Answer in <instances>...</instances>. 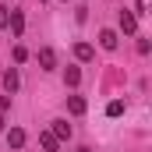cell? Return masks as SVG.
Here are the masks:
<instances>
[{"mask_svg":"<svg viewBox=\"0 0 152 152\" xmlns=\"http://www.w3.org/2000/svg\"><path fill=\"white\" fill-rule=\"evenodd\" d=\"M7 28H11L14 36H21V32H25V18H21V11H11V21H7Z\"/></svg>","mask_w":152,"mask_h":152,"instance_id":"ba28073f","label":"cell"},{"mask_svg":"<svg viewBox=\"0 0 152 152\" xmlns=\"http://www.w3.org/2000/svg\"><path fill=\"white\" fill-rule=\"evenodd\" d=\"M117 42H120V39H117L113 28H103V32H99V46H103V50H117Z\"/></svg>","mask_w":152,"mask_h":152,"instance_id":"8992f818","label":"cell"},{"mask_svg":"<svg viewBox=\"0 0 152 152\" xmlns=\"http://www.w3.org/2000/svg\"><path fill=\"white\" fill-rule=\"evenodd\" d=\"M11 110V96H0V113H7Z\"/></svg>","mask_w":152,"mask_h":152,"instance_id":"9a60e30c","label":"cell"},{"mask_svg":"<svg viewBox=\"0 0 152 152\" xmlns=\"http://www.w3.org/2000/svg\"><path fill=\"white\" fill-rule=\"evenodd\" d=\"M4 131H7V120H4V113H0V134H4Z\"/></svg>","mask_w":152,"mask_h":152,"instance_id":"e0dca14e","label":"cell"},{"mask_svg":"<svg viewBox=\"0 0 152 152\" xmlns=\"http://www.w3.org/2000/svg\"><path fill=\"white\" fill-rule=\"evenodd\" d=\"M145 7H149V0H138V14H145Z\"/></svg>","mask_w":152,"mask_h":152,"instance_id":"2e32d148","label":"cell"},{"mask_svg":"<svg viewBox=\"0 0 152 152\" xmlns=\"http://www.w3.org/2000/svg\"><path fill=\"white\" fill-rule=\"evenodd\" d=\"M78 152H92V149H78Z\"/></svg>","mask_w":152,"mask_h":152,"instance_id":"ac0fdd59","label":"cell"},{"mask_svg":"<svg viewBox=\"0 0 152 152\" xmlns=\"http://www.w3.org/2000/svg\"><path fill=\"white\" fill-rule=\"evenodd\" d=\"M7 21H11V11H7V7H0V28H7Z\"/></svg>","mask_w":152,"mask_h":152,"instance_id":"5bb4252c","label":"cell"},{"mask_svg":"<svg viewBox=\"0 0 152 152\" xmlns=\"http://www.w3.org/2000/svg\"><path fill=\"white\" fill-rule=\"evenodd\" d=\"M78 81H81V71H78V67H67V71H64V85L78 88Z\"/></svg>","mask_w":152,"mask_h":152,"instance_id":"8fae6325","label":"cell"},{"mask_svg":"<svg viewBox=\"0 0 152 152\" xmlns=\"http://www.w3.org/2000/svg\"><path fill=\"white\" fill-rule=\"evenodd\" d=\"M39 64H42V71H53V67H57V53H53L50 46H42V50H39Z\"/></svg>","mask_w":152,"mask_h":152,"instance_id":"3957f363","label":"cell"},{"mask_svg":"<svg viewBox=\"0 0 152 152\" xmlns=\"http://www.w3.org/2000/svg\"><path fill=\"white\" fill-rule=\"evenodd\" d=\"M39 145H42V152H57V145H60V142L46 131V134H39Z\"/></svg>","mask_w":152,"mask_h":152,"instance_id":"30bf717a","label":"cell"},{"mask_svg":"<svg viewBox=\"0 0 152 152\" xmlns=\"http://www.w3.org/2000/svg\"><path fill=\"white\" fill-rule=\"evenodd\" d=\"M75 57L81 64H88L92 57H96V46H88V42H75Z\"/></svg>","mask_w":152,"mask_h":152,"instance_id":"277c9868","label":"cell"},{"mask_svg":"<svg viewBox=\"0 0 152 152\" xmlns=\"http://www.w3.org/2000/svg\"><path fill=\"white\" fill-rule=\"evenodd\" d=\"M18 85H21L18 67H7V71H4V88H7V96H14V92H18Z\"/></svg>","mask_w":152,"mask_h":152,"instance_id":"7a4b0ae2","label":"cell"},{"mask_svg":"<svg viewBox=\"0 0 152 152\" xmlns=\"http://www.w3.org/2000/svg\"><path fill=\"white\" fill-rule=\"evenodd\" d=\"M14 60L25 64V60H28V50H25V46H14Z\"/></svg>","mask_w":152,"mask_h":152,"instance_id":"4fadbf2b","label":"cell"},{"mask_svg":"<svg viewBox=\"0 0 152 152\" xmlns=\"http://www.w3.org/2000/svg\"><path fill=\"white\" fill-rule=\"evenodd\" d=\"M7 145H11V149H21V145H25V131H21V127H11V131H7Z\"/></svg>","mask_w":152,"mask_h":152,"instance_id":"9c48e42d","label":"cell"},{"mask_svg":"<svg viewBox=\"0 0 152 152\" xmlns=\"http://www.w3.org/2000/svg\"><path fill=\"white\" fill-rule=\"evenodd\" d=\"M117 21H120V28H124V32H127V36H131V32H134V28H138V18H134V14H131V11H120V18H117Z\"/></svg>","mask_w":152,"mask_h":152,"instance_id":"52a82bcc","label":"cell"},{"mask_svg":"<svg viewBox=\"0 0 152 152\" xmlns=\"http://www.w3.org/2000/svg\"><path fill=\"white\" fill-rule=\"evenodd\" d=\"M106 113H110V117H120V113H124V103H120V99H113V103L106 106Z\"/></svg>","mask_w":152,"mask_h":152,"instance_id":"7c38bea8","label":"cell"},{"mask_svg":"<svg viewBox=\"0 0 152 152\" xmlns=\"http://www.w3.org/2000/svg\"><path fill=\"white\" fill-rule=\"evenodd\" d=\"M67 110H71V117H81L88 110V103H85L81 96H67Z\"/></svg>","mask_w":152,"mask_h":152,"instance_id":"5b68a950","label":"cell"},{"mask_svg":"<svg viewBox=\"0 0 152 152\" xmlns=\"http://www.w3.org/2000/svg\"><path fill=\"white\" fill-rule=\"evenodd\" d=\"M50 134H53L57 142H67V138L75 134V127H71V124H67V120L60 117V120H53V127H50Z\"/></svg>","mask_w":152,"mask_h":152,"instance_id":"6da1fadb","label":"cell"}]
</instances>
